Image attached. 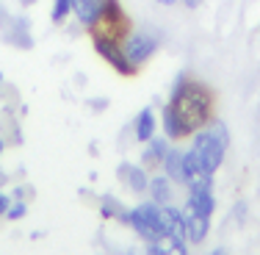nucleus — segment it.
<instances>
[{"label": "nucleus", "instance_id": "obj_1", "mask_svg": "<svg viewBox=\"0 0 260 255\" xmlns=\"http://www.w3.org/2000/svg\"><path fill=\"white\" fill-rule=\"evenodd\" d=\"M169 108L175 111V117L180 120L185 136H191L194 130H200L210 120L213 111V95L208 86L197 83V80H185L183 75L177 78L175 89H172Z\"/></svg>", "mask_w": 260, "mask_h": 255}, {"label": "nucleus", "instance_id": "obj_2", "mask_svg": "<svg viewBox=\"0 0 260 255\" xmlns=\"http://www.w3.org/2000/svg\"><path fill=\"white\" fill-rule=\"evenodd\" d=\"M127 17L122 11V6L116 0H103V9H100V17L97 22L91 25V36H103V39H114V42H122L127 36Z\"/></svg>", "mask_w": 260, "mask_h": 255}, {"label": "nucleus", "instance_id": "obj_3", "mask_svg": "<svg viewBox=\"0 0 260 255\" xmlns=\"http://www.w3.org/2000/svg\"><path fill=\"white\" fill-rule=\"evenodd\" d=\"M122 222H127V225L133 228L144 241H152V239L160 233V228H158V205L152 203V200L136 205L133 211H125Z\"/></svg>", "mask_w": 260, "mask_h": 255}, {"label": "nucleus", "instance_id": "obj_4", "mask_svg": "<svg viewBox=\"0 0 260 255\" xmlns=\"http://www.w3.org/2000/svg\"><path fill=\"white\" fill-rule=\"evenodd\" d=\"M197 150V155L202 158V164H205V169L213 175L216 169L221 166V161H224V153H227V145H221L219 139L213 136V130H202V133L194 136V145H191Z\"/></svg>", "mask_w": 260, "mask_h": 255}, {"label": "nucleus", "instance_id": "obj_5", "mask_svg": "<svg viewBox=\"0 0 260 255\" xmlns=\"http://www.w3.org/2000/svg\"><path fill=\"white\" fill-rule=\"evenodd\" d=\"M91 39H94V50L100 53L119 75H133V64H130V59L125 55V47H122L119 42L103 39V36H91Z\"/></svg>", "mask_w": 260, "mask_h": 255}, {"label": "nucleus", "instance_id": "obj_6", "mask_svg": "<svg viewBox=\"0 0 260 255\" xmlns=\"http://www.w3.org/2000/svg\"><path fill=\"white\" fill-rule=\"evenodd\" d=\"M155 53V39L152 36H147V34H133V36H127V42H125V55L130 59V64L133 67H139V64H144L150 55Z\"/></svg>", "mask_w": 260, "mask_h": 255}, {"label": "nucleus", "instance_id": "obj_7", "mask_svg": "<svg viewBox=\"0 0 260 255\" xmlns=\"http://www.w3.org/2000/svg\"><path fill=\"white\" fill-rule=\"evenodd\" d=\"M158 228L160 233H172V236H183L185 239V219L183 211L175 208V205H158Z\"/></svg>", "mask_w": 260, "mask_h": 255}, {"label": "nucleus", "instance_id": "obj_8", "mask_svg": "<svg viewBox=\"0 0 260 255\" xmlns=\"http://www.w3.org/2000/svg\"><path fill=\"white\" fill-rule=\"evenodd\" d=\"M213 208H216V200H213V191L210 186H200V189H191L188 194V203H185V211L191 214H200V216H213Z\"/></svg>", "mask_w": 260, "mask_h": 255}, {"label": "nucleus", "instance_id": "obj_9", "mask_svg": "<svg viewBox=\"0 0 260 255\" xmlns=\"http://www.w3.org/2000/svg\"><path fill=\"white\" fill-rule=\"evenodd\" d=\"M150 255H188L183 244V236H172V233H158L150 241Z\"/></svg>", "mask_w": 260, "mask_h": 255}, {"label": "nucleus", "instance_id": "obj_10", "mask_svg": "<svg viewBox=\"0 0 260 255\" xmlns=\"http://www.w3.org/2000/svg\"><path fill=\"white\" fill-rule=\"evenodd\" d=\"M119 178H122V183H125L130 191H136V194L147 191V186H150L147 172L141 169V166H136V164H122L119 166Z\"/></svg>", "mask_w": 260, "mask_h": 255}, {"label": "nucleus", "instance_id": "obj_11", "mask_svg": "<svg viewBox=\"0 0 260 255\" xmlns=\"http://www.w3.org/2000/svg\"><path fill=\"white\" fill-rule=\"evenodd\" d=\"M183 219H185V239L200 244L202 239L208 236V228H210V219L208 216H200V214H191V211L183 208Z\"/></svg>", "mask_w": 260, "mask_h": 255}, {"label": "nucleus", "instance_id": "obj_12", "mask_svg": "<svg viewBox=\"0 0 260 255\" xmlns=\"http://www.w3.org/2000/svg\"><path fill=\"white\" fill-rule=\"evenodd\" d=\"M100 9H103V0H72V11L83 25H94L97 17H100Z\"/></svg>", "mask_w": 260, "mask_h": 255}, {"label": "nucleus", "instance_id": "obj_13", "mask_svg": "<svg viewBox=\"0 0 260 255\" xmlns=\"http://www.w3.org/2000/svg\"><path fill=\"white\" fill-rule=\"evenodd\" d=\"M164 169L169 180H177V183H185V166H183V153L180 150H169L164 158Z\"/></svg>", "mask_w": 260, "mask_h": 255}, {"label": "nucleus", "instance_id": "obj_14", "mask_svg": "<svg viewBox=\"0 0 260 255\" xmlns=\"http://www.w3.org/2000/svg\"><path fill=\"white\" fill-rule=\"evenodd\" d=\"M147 191H150V197L155 205H166L172 200V180L169 178H150Z\"/></svg>", "mask_w": 260, "mask_h": 255}, {"label": "nucleus", "instance_id": "obj_15", "mask_svg": "<svg viewBox=\"0 0 260 255\" xmlns=\"http://www.w3.org/2000/svg\"><path fill=\"white\" fill-rule=\"evenodd\" d=\"M152 133H155V114H152V108H144L136 120V139L147 145L152 139Z\"/></svg>", "mask_w": 260, "mask_h": 255}, {"label": "nucleus", "instance_id": "obj_16", "mask_svg": "<svg viewBox=\"0 0 260 255\" xmlns=\"http://www.w3.org/2000/svg\"><path fill=\"white\" fill-rule=\"evenodd\" d=\"M166 153H169V145H166L164 139H155V136H152V139L147 141V150H144V166L164 164Z\"/></svg>", "mask_w": 260, "mask_h": 255}, {"label": "nucleus", "instance_id": "obj_17", "mask_svg": "<svg viewBox=\"0 0 260 255\" xmlns=\"http://www.w3.org/2000/svg\"><path fill=\"white\" fill-rule=\"evenodd\" d=\"M164 130H166V136H169V139H183V136H185L180 120L175 117V111H172L169 105L164 108Z\"/></svg>", "mask_w": 260, "mask_h": 255}, {"label": "nucleus", "instance_id": "obj_18", "mask_svg": "<svg viewBox=\"0 0 260 255\" xmlns=\"http://www.w3.org/2000/svg\"><path fill=\"white\" fill-rule=\"evenodd\" d=\"M100 214H103V219H122V216H125V211H122L119 200H114V197H105L103 205H100Z\"/></svg>", "mask_w": 260, "mask_h": 255}, {"label": "nucleus", "instance_id": "obj_19", "mask_svg": "<svg viewBox=\"0 0 260 255\" xmlns=\"http://www.w3.org/2000/svg\"><path fill=\"white\" fill-rule=\"evenodd\" d=\"M72 11V0H53V22H64L67 14Z\"/></svg>", "mask_w": 260, "mask_h": 255}, {"label": "nucleus", "instance_id": "obj_20", "mask_svg": "<svg viewBox=\"0 0 260 255\" xmlns=\"http://www.w3.org/2000/svg\"><path fill=\"white\" fill-rule=\"evenodd\" d=\"M6 216H9V219H22V216H25V203H20V200H11L9 211H6Z\"/></svg>", "mask_w": 260, "mask_h": 255}, {"label": "nucleus", "instance_id": "obj_21", "mask_svg": "<svg viewBox=\"0 0 260 255\" xmlns=\"http://www.w3.org/2000/svg\"><path fill=\"white\" fill-rule=\"evenodd\" d=\"M9 205H11V197L0 191V216H6V211H9Z\"/></svg>", "mask_w": 260, "mask_h": 255}, {"label": "nucleus", "instance_id": "obj_22", "mask_svg": "<svg viewBox=\"0 0 260 255\" xmlns=\"http://www.w3.org/2000/svg\"><path fill=\"white\" fill-rule=\"evenodd\" d=\"M200 3H202V0H185V6H188V9H197Z\"/></svg>", "mask_w": 260, "mask_h": 255}, {"label": "nucleus", "instance_id": "obj_23", "mask_svg": "<svg viewBox=\"0 0 260 255\" xmlns=\"http://www.w3.org/2000/svg\"><path fill=\"white\" fill-rule=\"evenodd\" d=\"M210 255H230V252H227V250H224V247H216V250H213V252H210Z\"/></svg>", "mask_w": 260, "mask_h": 255}, {"label": "nucleus", "instance_id": "obj_24", "mask_svg": "<svg viewBox=\"0 0 260 255\" xmlns=\"http://www.w3.org/2000/svg\"><path fill=\"white\" fill-rule=\"evenodd\" d=\"M158 3H160V6H175L177 0H158Z\"/></svg>", "mask_w": 260, "mask_h": 255}, {"label": "nucleus", "instance_id": "obj_25", "mask_svg": "<svg viewBox=\"0 0 260 255\" xmlns=\"http://www.w3.org/2000/svg\"><path fill=\"white\" fill-rule=\"evenodd\" d=\"M3 147H6V145H3V139H0V155H3Z\"/></svg>", "mask_w": 260, "mask_h": 255}, {"label": "nucleus", "instance_id": "obj_26", "mask_svg": "<svg viewBox=\"0 0 260 255\" xmlns=\"http://www.w3.org/2000/svg\"><path fill=\"white\" fill-rule=\"evenodd\" d=\"M22 3H25V6H30V3H34V0H22Z\"/></svg>", "mask_w": 260, "mask_h": 255}]
</instances>
